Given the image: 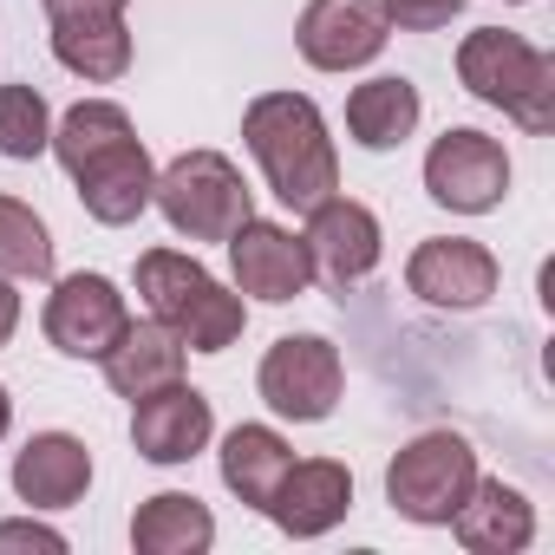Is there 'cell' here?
<instances>
[{"mask_svg": "<svg viewBox=\"0 0 555 555\" xmlns=\"http://www.w3.org/2000/svg\"><path fill=\"white\" fill-rule=\"evenodd\" d=\"M347 509H353V470L334 464V457H308V464H288V477L274 483V496H268L261 516H274V529L295 535V542H314Z\"/></svg>", "mask_w": 555, "mask_h": 555, "instance_id": "obj_14", "label": "cell"}, {"mask_svg": "<svg viewBox=\"0 0 555 555\" xmlns=\"http://www.w3.org/2000/svg\"><path fill=\"white\" fill-rule=\"evenodd\" d=\"M125 327H131V308H125L118 282H105V274H66V282H53V295H47V340L66 360H105Z\"/></svg>", "mask_w": 555, "mask_h": 555, "instance_id": "obj_9", "label": "cell"}, {"mask_svg": "<svg viewBox=\"0 0 555 555\" xmlns=\"http://www.w3.org/2000/svg\"><path fill=\"white\" fill-rule=\"evenodd\" d=\"M229 268H235V295H255L268 308L301 301L314 288V255H308V242L295 229H282V222H261V216H248L229 235Z\"/></svg>", "mask_w": 555, "mask_h": 555, "instance_id": "obj_8", "label": "cell"}, {"mask_svg": "<svg viewBox=\"0 0 555 555\" xmlns=\"http://www.w3.org/2000/svg\"><path fill=\"white\" fill-rule=\"evenodd\" d=\"M99 366H105V379H112L118 399H144V392L183 379V340L164 321H131Z\"/></svg>", "mask_w": 555, "mask_h": 555, "instance_id": "obj_18", "label": "cell"}, {"mask_svg": "<svg viewBox=\"0 0 555 555\" xmlns=\"http://www.w3.org/2000/svg\"><path fill=\"white\" fill-rule=\"evenodd\" d=\"M138 295H144L151 321H164V327L183 340V353H222V347H235L242 327H248L242 295H229L216 274H209L196 255H183V248H151V255H138Z\"/></svg>", "mask_w": 555, "mask_h": 555, "instance_id": "obj_2", "label": "cell"}, {"mask_svg": "<svg viewBox=\"0 0 555 555\" xmlns=\"http://www.w3.org/2000/svg\"><path fill=\"white\" fill-rule=\"evenodd\" d=\"M386 14L379 0H308V14L295 27L301 40V60L314 73H353V66H373L386 53Z\"/></svg>", "mask_w": 555, "mask_h": 555, "instance_id": "obj_10", "label": "cell"}, {"mask_svg": "<svg viewBox=\"0 0 555 555\" xmlns=\"http://www.w3.org/2000/svg\"><path fill=\"white\" fill-rule=\"evenodd\" d=\"M8 425H14V399H8V386H0V438H8Z\"/></svg>", "mask_w": 555, "mask_h": 555, "instance_id": "obj_30", "label": "cell"}, {"mask_svg": "<svg viewBox=\"0 0 555 555\" xmlns=\"http://www.w3.org/2000/svg\"><path fill=\"white\" fill-rule=\"evenodd\" d=\"M308 255H314V274H327L334 288H353V282H366V274L379 268V248H386V235H379V216L366 209V203H353V196H321L314 209H308Z\"/></svg>", "mask_w": 555, "mask_h": 555, "instance_id": "obj_12", "label": "cell"}, {"mask_svg": "<svg viewBox=\"0 0 555 555\" xmlns=\"http://www.w3.org/2000/svg\"><path fill=\"white\" fill-rule=\"evenodd\" d=\"M379 14L399 34H438V27H451L464 14V0H379Z\"/></svg>", "mask_w": 555, "mask_h": 555, "instance_id": "obj_26", "label": "cell"}, {"mask_svg": "<svg viewBox=\"0 0 555 555\" xmlns=\"http://www.w3.org/2000/svg\"><path fill=\"white\" fill-rule=\"evenodd\" d=\"M14 327H21V288L8 282V274H0V347L14 340Z\"/></svg>", "mask_w": 555, "mask_h": 555, "instance_id": "obj_29", "label": "cell"}, {"mask_svg": "<svg viewBox=\"0 0 555 555\" xmlns=\"http://www.w3.org/2000/svg\"><path fill=\"white\" fill-rule=\"evenodd\" d=\"M151 203H157L164 222H170L177 235H190V242H229V235L255 216L248 183H242V170H235L222 151H183L177 164H164Z\"/></svg>", "mask_w": 555, "mask_h": 555, "instance_id": "obj_4", "label": "cell"}, {"mask_svg": "<svg viewBox=\"0 0 555 555\" xmlns=\"http://www.w3.org/2000/svg\"><path fill=\"white\" fill-rule=\"evenodd\" d=\"M470 483H477V451L457 431H425L386 464V503L405 522H425V529L451 522L457 503L470 496Z\"/></svg>", "mask_w": 555, "mask_h": 555, "instance_id": "obj_5", "label": "cell"}, {"mask_svg": "<svg viewBox=\"0 0 555 555\" xmlns=\"http://www.w3.org/2000/svg\"><path fill=\"white\" fill-rule=\"evenodd\" d=\"M92 483V451L73 431H34L14 457V496L27 509H73Z\"/></svg>", "mask_w": 555, "mask_h": 555, "instance_id": "obj_15", "label": "cell"}, {"mask_svg": "<svg viewBox=\"0 0 555 555\" xmlns=\"http://www.w3.org/2000/svg\"><path fill=\"white\" fill-rule=\"evenodd\" d=\"M14 548H40V555H66V535L21 516V522H0V555H14Z\"/></svg>", "mask_w": 555, "mask_h": 555, "instance_id": "obj_27", "label": "cell"}, {"mask_svg": "<svg viewBox=\"0 0 555 555\" xmlns=\"http://www.w3.org/2000/svg\"><path fill=\"white\" fill-rule=\"evenodd\" d=\"M125 144H138L131 112L112 105V99H79V105L53 125V144H47V151L66 164V177H79V170H92L99 157H112V151H125Z\"/></svg>", "mask_w": 555, "mask_h": 555, "instance_id": "obj_23", "label": "cell"}, {"mask_svg": "<svg viewBox=\"0 0 555 555\" xmlns=\"http://www.w3.org/2000/svg\"><path fill=\"white\" fill-rule=\"evenodd\" d=\"M340 386H347V366H340V353L321 334L274 340L261 353V373H255V392L268 399V412L295 418V425H321L340 405Z\"/></svg>", "mask_w": 555, "mask_h": 555, "instance_id": "obj_6", "label": "cell"}, {"mask_svg": "<svg viewBox=\"0 0 555 555\" xmlns=\"http://www.w3.org/2000/svg\"><path fill=\"white\" fill-rule=\"evenodd\" d=\"M0 274L8 282H53V235L14 196H0Z\"/></svg>", "mask_w": 555, "mask_h": 555, "instance_id": "obj_24", "label": "cell"}, {"mask_svg": "<svg viewBox=\"0 0 555 555\" xmlns=\"http://www.w3.org/2000/svg\"><path fill=\"white\" fill-rule=\"evenodd\" d=\"M73 183H79V203H86V216H92V222L125 229V222H138V216L151 209L157 164H151V151H144V144H125V151L99 157L92 170H79Z\"/></svg>", "mask_w": 555, "mask_h": 555, "instance_id": "obj_17", "label": "cell"}, {"mask_svg": "<svg viewBox=\"0 0 555 555\" xmlns=\"http://www.w3.org/2000/svg\"><path fill=\"white\" fill-rule=\"evenodd\" d=\"M405 288L431 308H451V314L483 308L496 295V255L483 242H464V235H431L405 261Z\"/></svg>", "mask_w": 555, "mask_h": 555, "instance_id": "obj_11", "label": "cell"}, {"mask_svg": "<svg viewBox=\"0 0 555 555\" xmlns=\"http://www.w3.org/2000/svg\"><path fill=\"white\" fill-rule=\"evenodd\" d=\"M242 144L261 164L268 190L282 196L288 209H314L321 196L340 190V151L327 138V118L308 92H261L242 112Z\"/></svg>", "mask_w": 555, "mask_h": 555, "instance_id": "obj_1", "label": "cell"}, {"mask_svg": "<svg viewBox=\"0 0 555 555\" xmlns=\"http://www.w3.org/2000/svg\"><path fill=\"white\" fill-rule=\"evenodd\" d=\"M418 118H425L418 86L412 79H392V73L353 86V99H347V131H353L360 151H399L418 131Z\"/></svg>", "mask_w": 555, "mask_h": 555, "instance_id": "obj_20", "label": "cell"}, {"mask_svg": "<svg viewBox=\"0 0 555 555\" xmlns=\"http://www.w3.org/2000/svg\"><path fill=\"white\" fill-rule=\"evenodd\" d=\"M425 190H431V203H444L457 216H483L509 196V157L496 138L457 125L425 151Z\"/></svg>", "mask_w": 555, "mask_h": 555, "instance_id": "obj_7", "label": "cell"}, {"mask_svg": "<svg viewBox=\"0 0 555 555\" xmlns=\"http://www.w3.org/2000/svg\"><path fill=\"white\" fill-rule=\"evenodd\" d=\"M53 144V112L34 86H0V157L34 164Z\"/></svg>", "mask_w": 555, "mask_h": 555, "instance_id": "obj_25", "label": "cell"}, {"mask_svg": "<svg viewBox=\"0 0 555 555\" xmlns=\"http://www.w3.org/2000/svg\"><path fill=\"white\" fill-rule=\"evenodd\" d=\"M451 535H457L470 555H516V548H529V535H535V509H529V496H522L516 483L477 477L470 496H464L457 516H451Z\"/></svg>", "mask_w": 555, "mask_h": 555, "instance_id": "obj_16", "label": "cell"}, {"mask_svg": "<svg viewBox=\"0 0 555 555\" xmlns=\"http://www.w3.org/2000/svg\"><path fill=\"white\" fill-rule=\"evenodd\" d=\"M288 464H295V451H288V438L274 431V425H235L222 438V483L248 509H268L274 483L288 477Z\"/></svg>", "mask_w": 555, "mask_h": 555, "instance_id": "obj_21", "label": "cell"}, {"mask_svg": "<svg viewBox=\"0 0 555 555\" xmlns=\"http://www.w3.org/2000/svg\"><path fill=\"white\" fill-rule=\"evenodd\" d=\"M209 542H216V516L183 490H157L131 516V548L138 555H203Z\"/></svg>", "mask_w": 555, "mask_h": 555, "instance_id": "obj_22", "label": "cell"}, {"mask_svg": "<svg viewBox=\"0 0 555 555\" xmlns=\"http://www.w3.org/2000/svg\"><path fill=\"white\" fill-rule=\"evenodd\" d=\"M209 431H216V412H209V399H203L196 386H183V379H170V386L131 399V444H138L144 464H190V457L209 444Z\"/></svg>", "mask_w": 555, "mask_h": 555, "instance_id": "obj_13", "label": "cell"}, {"mask_svg": "<svg viewBox=\"0 0 555 555\" xmlns=\"http://www.w3.org/2000/svg\"><path fill=\"white\" fill-rule=\"evenodd\" d=\"M457 79L470 99L496 105L503 118H516L522 131H555V60L542 47H529L522 34L503 27H477L457 47Z\"/></svg>", "mask_w": 555, "mask_h": 555, "instance_id": "obj_3", "label": "cell"}, {"mask_svg": "<svg viewBox=\"0 0 555 555\" xmlns=\"http://www.w3.org/2000/svg\"><path fill=\"white\" fill-rule=\"evenodd\" d=\"M131 0H47V21H66V14H125Z\"/></svg>", "mask_w": 555, "mask_h": 555, "instance_id": "obj_28", "label": "cell"}, {"mask_svg": "<svg viewBox=\"0 0 555 555\" xmlns=\"http://www.w3.org/2000/svg\"><path fill=\"white\" fill-rule=\"evenodd\" d=\"M53 60L92 86H112L131 73V27L125 14H66L53 21Z\"/></svg>", "mask_w": 555, "mask_h": 555, "instance_id": "obj_19", "label": "cell"}]
</instances>
